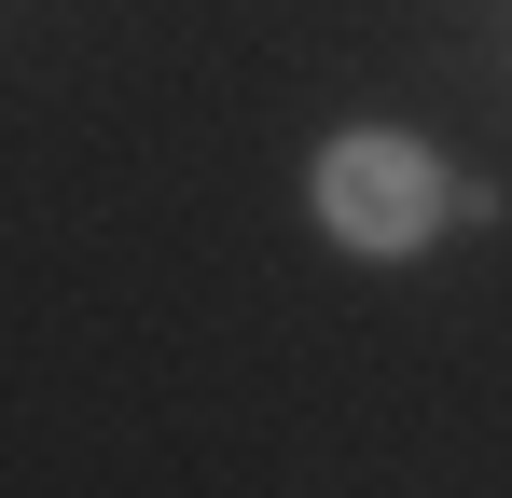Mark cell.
<instances>
[{
    "label": "cell",
    "mask_w": 512,
    "mask_h": 498,
    "mask_svg": "<svg viewBox=\"0 0 512 498\" xmlns=\"http://www.w3.org/2000/svg\"><path fill=\"white\" fill-rule=\"evenodd\" d=\"M305 208H319V236L360 249V263H416V249L443 236V208H457V180H443V153L402 139V125H346V139H319V166H305Z\"/></svg>",
    "instance_id": "obj_1"
}]
</instances>
